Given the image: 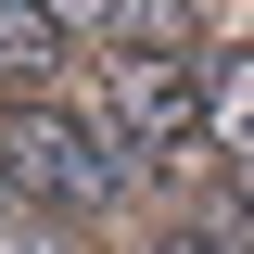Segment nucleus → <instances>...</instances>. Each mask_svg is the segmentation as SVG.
<instances>
[{"label": "nucleus", "mask_w": 254, "mask_h": 254, "mask_svg": "<svg viewBox=\"0 0 254 254\" xmlns=\"http://www.w3.org/2000/svg\"><path fill=\"white\" fill-rule=\"evenodd\" d=\"M140 254H229V229H153Z\"/></svg>", "instance_id": "423d86ee"}, {"label": "nucleus", "mask_w": 254, "mask_h": 254, "mask_svg": "<svg viewBox=\"0 0 254 254\" xmlns=\"http://www.w3.org/2000/svg\"><path fill=\"white\" fill-rule=\"evenodd\" d=\"M38 13H51V26H64V38H76V26H115L127 0H38Z\"/></svg>", "instance_id": "39448f33"}, {"label": "nucleus", "mask_w": 254, "mask_h": 254, "mask_svg": "<svg viewBox=\"0 0 254 254\" xmlns=\"http://www.w3.org/2000/svg\"><path fill=\"white\" fill-rule=\"evenodd\" d=\"M102 89H115V127L140 140V153H190V140H203V76H190L165 38L102 51Z\"/></svg>", "instance_id": "f03ea898"}, {"label": "nucleus", "mask_w": 254, "mask_h": 254, "mask_svg": "<svg viewBox=\"0 0 254 254\" xmlns=\"http://www.w3.org/2000/svg\"><path fill=\"white\" fill-rule=\"evenodd\" d=\"M64 64V26L38 13V0H0V89L13 102H38V76Z\"/></svg>", "instance_id": "20e7f679"}, {"label": "nucleus", "mask_w": 254, "mask_h": 254, "mask_svg": "<svg viewBox=\"0 0 254 254\" xmlns=\"http://www.w3.org/2000/svg\"><path fill=\"white\" fill-rule=\"evenodd\" d=\"M0 254H76V242H64V229H13V216H0Z\"/></svg>", "instance_id": "0eeeda50"}, {"label": "nucleus", "mask_w": 254, "mask_h": 254, "mask_svg": "<svg viewBox=\"0 0 254 254\" xmlns=\"http://www.w3.org/2000/svg\"><path fill=\"white\" fill-rule=\"evenodd\" d=\"M242 203H254V165H242Z\"/></svg>", "instance_id": "6e6552de"}, {"label": "nucleus", "mask_w": 254, "mask_h": 254, "mask_svg": "<svg viewBox=\"0 0 254 254\" xmlns=\"http://www.w3.org/2000/svg\"><path fill=\"white\" fill-rule=\"evenodd\" d=\"M203 140L229 165H254V51H216L203 64Z\"/></svg>", "instance_id": "7ed1b4c3"}, {"label": "nucleus", "mask_w": 254, "mask_h": 254, "mask_svg": "<svg viewBox=\"0 0 254 254\" xmlns=\"http://www.w3.org/2000/svg\"><path fill=\"white\" fill-rule=\"evenodd\" d=\"M0 190L38 216H102L127 190V153H115V127L64 115V102H0Z\"/></svg>", "instance_id": "f257e3e1"}]
</instances>
